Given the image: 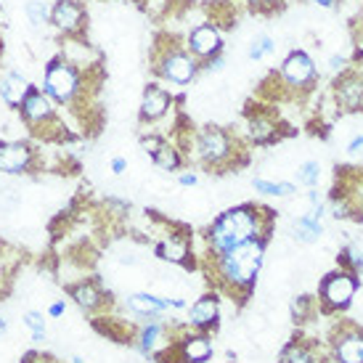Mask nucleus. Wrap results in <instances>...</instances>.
<instances>
[{"mask_svg":"<svg viewBox=\"0 0 363 363\" xmlns=\"http://www.w3.org/2000/svg\"><path fill=\"white\" fill-rule=\"evenodd\" d=\"M265 3L273 6V3H279V0H252V6H265Z\"/></svg>","mask_w":363,"mask_h":363,"instance_id":"obj_42","label":"nucleus"},{"mask_svg":"<svg viewBox=\"0 0 363 363\" xmlns=\"http://www.w3.org/2000/svg\"><path fill=\"white\" fill-rule=\"evenodd\" d=\"M64 311H67V305L64 303H53L51 308H48V313H51L53 318H56V315H64Z\"/></svg>","mask_w":363,"mask_h":363,"instance_id":"obj_39","label":"nucleus"},{"mask_svg":"<svg viewBox=\"0 0 363 363\" xmlns=\"http://www.w3.org/2000/svg\"><path fill=\"white\" fill-rule=\"evenodd\" d=\"M313 3H315V6H323V9H334L340 0H313Z\"/></svg>","mask_w":363,"mask_h":363,"instance_id":"obj_40","label":"nucleus"},{"mask_svg":"<svg viewBox=\"0 0 363 363\" xmlns=\"http://www.w3.org/2000/svg\"><path fill=\"white\" fill-rule=\"evenodd\" d=\"M178 355L183 363H207L212 358V342L207 334H186L178 342Z\"/></svg>","mask_w":363,"mask_h":363,"instance_id":"obj_18","label":"nucleus"},{"mask_svg":"<svg viewBox=\"0 0 363 363\" xmlns=\"http://www.w3.org/2000/svg\"><path fill=\"white\" fill-rule=\"evenodd\" d=\"M53 3H56V0H53Z\"/></svg>","mask_w":363,"mask_h":363,"instance_id":"obj_45","label":"nucleus"},{"mask_svg":"<svg viewBox=\"0 0 363 363\" xmlns=\"http://www.w3.org/2000/svg\"><path fill=\"white\" fill-rule=\"evenodd\" d=\"M358 292V279L350 271H334L318 286V303L323 305V313H340L347 311Z\"/></svg>","mask_w":363,"mask_h":363,"instance_id":"obj_6","label":"nucleus"},{"mask_svg":"<svg viewBox=\"0 0 363 363\" xmlns=\"http://www.w3.org/2000/svg\"><path fill=\"white\" fill-rule=\"evenodd\" d=\"M183 160L189 157L194 162H202L207 167H231L236 170L239 164L247 162L244 157V146L236 141V135L223 130L218 125H204L199 130H191L183 141Z\"/></svg>","mask_w":363,"mask_h":363,"instance_id":"obj_3","label":"nucleus"},{"mask_svg":"<svg viewBox=\"0 0 363 363\" xmlns=\"http://www.w3.org/2000/svg\"><path fill=\"white\" fill-rule=\"evenodd\" d=\"M321 233H323L321 220H315V218H311V215H303V218L294 220V239H297V242L313 244L321 239Z\"/></svg>","mask_w":363,"mask_h":363,"instance_id":"obj_25","label":"nucleus"},{"mask_svg":"<svg viewBox=\"0 0 363 363\" xmlns=\"http://www.w3.org/2000/svg\"><path fill=\"white\" fill-rule=\"evenodd\" d=\"M281 80L289 85V88H308L313 80H315V64L305 51H292L286 59L281 61Z\"/></svg>","mask_w":363,"mask_h":363,"instance_id":"obj_10","label":"nucleus"},{"mask_svg":"<svg viewBox=\"0 0 363 363\" xmlns=\"http://www.w3.org/2000/svg\"><path fill=\"white\" fill-rule=\"evenodd\" d=\"M6 332V318H3V315H0V334Z\"/></svg>","mask_w":363,"mask_h":363,"instance_id":"obj_43","label":"nucleus"},{"mask_svg":"<svg viewBox=\"0 0 363 363\" xmlns=\"http://www.w3.org/2000/svg\"><path fill=\"white\" fill-rule=\"evenodd\" d=\"M178 183H181V186H196V183H199V175H196V172H183L181 178H178Z\"/></svg>","mask_w":363,"mask_h":363,"instance_id":"obj_38","label":"nucleus"},{"mask_svg":"<svg viewBox=\"0 0 363 363\" xmlns=\"http://www.w3.org/2000/svg\"><path fill=\"white\" fill-rule=\"evenodd\" d=\"M32 88H35V85L16 69H6L0 74V99H3V104L11 106V109H19L21 101L27 99V93H30Z\"/></svg>","mask_w":363,"mask_h":363,"instance_id":"obj_15","label":"nucleus"},{"mask_svg":"<svg viewBox=\"0 0 363 363\" xmlns=\"http://www.w3.org/2000/svg\"><path fill=\"white\" fill-rule=\"evenodd\" d=\"M247 133L255 143H273L281 138V125L273 120L268 111H247Z\"/></svg>","mask_w":363,"mask_h":363,"instance_id":"obj_17","label":"nucleus"},{"mask_svg":"<svg viewBox=\"0 0 363 363\" xmlns=\"http://www.w3.org/2000/svg\"><path fill=\"white\" fill-rule=\"evenodd\" d=\"M252 186H255V191L268 194V196H292V194L297 191L294 183H286V181L271 183V181H265V178H255Z\"/></svg>","mask_w":363,"mask_h":363,"instance_id":"obj_27","label":"nucleus"},{"mask_svg":"<svg viewBox=\"0 0 363 363\" xmlns=\"http://www.w3.org/2000/svg\"><path fill=\"white\" fill-rule=\"evenodd\" d=\"M281 363H326V355L318 350L315 342L308 340H292V342L284 347Z\"/></svg>","mask_w":363,"mask_h":363,"instance_id":"obj_20","label":"nucleus"},{"mask_svg":"<svg viewBox=\"0 0 363 363\" xmlns=\"http://www.w3.org/2000/svg\"><path fill=\"white\" fill-rule=\"evenodd\" d=\"M334 363H363V332L353 323H345L334 332L332 340Z\"/></svg>","mask_w":363,"mask_h":363,"instance_id":"obj_7","label":"nucleus"},{"mask_svg":"<svg viewBox=\"0 0 363 363\" xmlns=\"http://www.w3.org/2000/svg\"><path fill=\"white\" fill-rule=\"evenodd\" d=\"M273 51H276V40H273L271 35H257V38H252V43H250L247 56L252 61H260V59H265V56H271Z\"/></svg>","mask_w":363,"mask_h":363,"instance_id":"obj_28","label":"nucleus"},{"mask_svg":"<svg viewBox=\"0 0 363 363\" xmlns=\"http://www.w3.org/2000/svg\"><path fill=\"white\" fill-rule=\"evenodd\" d=\"M297 181L303 183V186H318V181H321V164L318 162H303L300 167H297Z\"/></svg>","mask_w":363,"mask_h":363,"instance_id":"obj_30","label":"nucleus"},{"mask_svg":"<svg viewBox=\"0 0 363 363\" xmlns=\"http://www.w3.org/2000/svg\"><path fill=\"white\" fill-rule=\"evenodd\" d=\"M88 21L85 3L80 0H56L51 6V24L64 35H77Z\"/></svg>","mask_w":363,"mask_h":363,"instance_id":"obj_9","label":"nucleus"},{"mask_svg":"<svg viewBox=\"0 0 363 363\" xmlns=\"http://www.w3.org/2000/svg\"><path fill=\"white\" fill-rule=\"evenodd\" d=\"M72 297H74V303L80 305V308H85V311H96V308L104 303L101 289L91 281H82V284H77V286H72Z\"/></svg>","mask_w":363,"mask_h":363,"instance_id":"obj_23","label":"nucleus"},{"mask_svg":"<svg viewBox=\"0 0 363 363\" xmlns=\"http://www.w3.org/2000/svg\"><path fill=\"white\" fill-rule=\"evenodd\" d=\"M340 262H342V271H350L358 276V273L363 271V252L358 247H347V250H342V255H340Z\"/></svg>","mask_w":363,"mask_h":363,"instance_id":"obj_31","label":"nucleus"},{"mask_svg":"<svg viewBox=\"0 0 363 363\" xmlns=\"http://www.w3.org/2000/svg\"><path fill=\"white\" fill-rule=\"evenodd\" d=\"M162 143H164V138H162V135H157V133H152V135H143V138H141V149L154 157V154L160 152Z\"/></svg>","mask_w":363,"mask_h":363,"instance_id":"obj_32","label":"nucleus"},{"mask_svg":"<svg viewBox=\"0 0 363 363\" xmlns=\"http://www.w3.org/2000/svg\"><path fill=\"white\" fill-rule=\"evenodd\" d=\"M334 99L342 111H361L363 109V80L353 72H342V77L334 85Z\"/></svg>","mask_w":363,"mask_h":363,"instance_id":"obj_13","label":"nucleus"},{"mask_svg":"<svg viewBox=\"0 0 363 363\" xmlns=\"http://www.w3.org/2000/svg\"><path fill=\"white\" fill-rule=\"evenodd\" d=\"M32 146L21 141H6L0 143V172H9V175H16V172H27L32 164Z\"/></svg>","mask_w":363,"mask_h":363,"instance_id":"obj_14","label":"nucleus"},{"mask_svg":"<svg viewBox=\"0 0 363 363\" xmlns=\"http://www.w3.org/2000/svg\"><path fill=\"white\" fill-rule=\"evenodd\" d=\"M347 154L350 157H363V135H358V138H353V141L347 143Z\"/></svg>","mask_w":363,"mask_h":363,"instance_id":"obj_35","label":"nucleus"},{"mask_svg":"<svg viewBox=\"0 0 363 363\" xmlns=\"http://www.w3.org/2000/svg\"><path fill=\"white\" fill-rule=\"evenodd\" d=\"M152 160H154V164H157L160 170H164V172H175V170H181L183 154H181V149H178L175 143L164 141V143L160 146V152L154 154Z\"/></svg>","mask_w":363,"mask_h":363,"instance_id":"obj_24","label":"nucleus"},{"mask_svg":"<svg viewBox=\"0 0 363 363\" xmlns=\"http://www.w3.org/2000/svg\"><path fill=\"white\" fill-rule=\"evenodd\" d=\"M32 340H35V342H43V340H45V332H32Z\"/></svg>","mask_w":363,"mask_h":363,"instance_id":"obj_41","label":"nucleus"},{"mask_svg":"<svg viewBox=\"0 0 363 363\" xmlns=\"http://www.w3.org/2000/svg\"><path fill=\"white\" fill-rule=\"evenodd\" d=\"M329 69H332V72H345V69H347V61H345V56H332V59H329Z\"/></svg>","mask_w":363,"mask_h":363,"instance_id":"obj_36","label":"nucleus"},{"mask_svg":"<svg viewBox=\"0 0 363 363\" xmlns=\"http://www.w3.org/2000/svg\"><path fill=\"white\" fill-rule=\"evenodd\" d=\"M273 220L276 215L271 210H262L255 204H239L225 210L212 223L210 233H207V244H210V257L233 250L236 244L250 242V239H271Z\"/></svg>","mask_w":363,"mask_h":363,"instance_id":"obj_1","label":"nucleus"},{"mask_svg":"<svg viewBox=\"0 0 363 363\" xmlns=\"http://www.w3.org/2000/svg\"><path fill=\"white\" fill-rule=\"evenodd\" d=\"M19 111L21 120L27 122V125H45V122H51L56 117V101H53L51 96H45L43 88H32L27 93V99L21 101Z\"/></svg>","mask_w":363,"mask_h":363,"instance_id":"obj_11","label":"nucleus"},{"mask_svg":"<svg viewBox=\"0 0 363 363\" xmlns=\"http://www.w3.org/2000/svg\"><path fill=\"white\" fill-rule=\"evenodd\" d=\"M218 318H220V300H218L215 294L199 297V300L191 305V311H189V321H191V326H196V329H210V326L218 323Z\"/></svg>","mask_w":363,"mask_h":363,"instance_id":"obj_19","label":"nucleus"},{"mask_svg":"<svg viewBox=\"0 0 363 363\" xmlns=\"http://www.w3.org/2000/svg\"><path fill=\"white\" fill-rule=\"evenodd\" d=\"M265 239H250V242L236 244L228 252L212 257L215 260V279L228 294L239 292L247 294L252 292L257 273L262 268V257H265Z\"/></svg>","mask_w":363,"mask_h":363,"instance_id":"obj_2","label":"nucleus"},{"mask_svg":"<svg viewBox=\"0 0 363 363\" xmlns=\"http://www.w3.org/2000/svg\"><path fill=\"white\" fill-rule=\"evenodd\" d=\"M172 303H175V300H162V297H154V294H146V292H138L128 297V308H130L133 313L143 315V318H157L160 313L172 308Z\"/></svg>","mask_w":363,"mask_h":363,"instance_id":"obj_21","label":"nucleus"},{"mask_svg":"<svg viewBox=\"0 0 363 363\" xmlns=\"http://www.w3.org/2000/svg\"><path fill=\"white\" fill-rule=\"evenodd\" d=\"M24 323L30 326L32 332H45V318H43V313L30 311L27 315H24Z\"/></svg>","mask_w":363,"mask_h":363,"instance_id":"obj_33","label":"nucleus"},{"mask_svg":"<svg viewBox=\"0 0 363 363\" xmlns=\"http://www.w3.org/2000/svg\"><path fill=\"white\" fill-rule=\"evenodd\" d=\"M154 67L172 85H189L202 72V61L191 56L186 45L170 43V45H162V51H157V64Z\"/></svg>","mask_w":363,"mask_h":363,"instance_id":"obj_5","label":"nucleus"},{"mask_svg":"<svg viewBox=\"0 0 363 363\" xmlns=\"http://www.w3.org/2000/svg\"><path fill=\"white\" fill-rule=\"evenodd\" d=\"M24 13H27L30 27H35V30H43L45 24H51V9H48L45 0H27Z\"/></svg>","mask_w":363,"mask_h":363,"instance_id":"obj_26","label":"nucleus"},{"mask_svg":"<svg viewBox=\"0 0 363 363\" xmlns=\"http://www.w3.org/2000/svg\"><path fill=\"white\" fill-rule=\"evenodd\" d=\"M72 361H74V363H82V358H72Z\"/></svg>","mask_w":363,"mask_h":363,"instance_id":"obj_44","label":"nucleus"},{"mask_svg":"<svg viewBox=\"0 0 363 363\" xmlns=\"http://www.w3.org/2000/svg\"><path fill=\"white\" fill-rule=\"evenodd\" d=\"M223 67H225L223 53H218V56H210L207 61H202V72H220Z\"/></svg>","mask_w":363,"mask_h":363,"instance_id":"obj_34","label":"nucleus"},{"mask_svg":"<svg viewBox=\"0 0 363 363\" xmlns=\"http://www.w3.org/2000/svg\"><path fill=\"white\" fill-rule=\"evenodd\" d=\"M191 56H196L199 61H207L210 56H218L223 53V35L218 24H199L194 27L189 35H186V43H183Z\"/></svg>","mask_w":363,"mask_h":363,"instance_id":"obj_8","label":"nucleus"},{"mask_svg":"<svg viewBox=\"0 0 363 363\" xmlns=\"http://www.w3.org/2000/svg\"><path fill=\"white\" fill-rule=\"evenodd\" d=\"M167 329L157 321H149L138 334V347H141L143 355H154L160 350H167Z\"/></svg>","mask_w":363,"mask_h":363,"instance_id":"obj_22","label":"nucleus"},{"mask_svg":"<svg viewBox=\"0 0 363 363\" xmlns=\"http://www.w3.org/2000/svg\"><path fill=\"white\" fill-rule=\"evenodd\" d=\"M157 255H160L162 260L175 262V265H189V260H191V255H194L189 233L170 231L160 244H157Z\"/></svg>","mask_w":363,"mask_h":363,"instance_id":"obj_16","label":"nucleus"},{"mask_svg":"<svg viewBox=\"0 0 363 363\" xmlns=\"http://www.w3.org/2000/svg\"><path fill=\"white\" fill-rule=\"evenodd\" d=\"M313 311H315V300H313L311 294H300V297H294V300H292V318H294V323L311 321Z\"/></svg>","mask_w":363,"mask_h":363,"instance_id":"obj_29","label":"nucleus"},{"mask_svg":"<svg viewBox=\"0 0 363 363\" xmlns=\"http://www.w3.org/2000/svg\"><path fill=\"white\" fill-rule=\"evenodd\" d=\"M172 106V93L164 91L160 82H149L141 96V122L162 120Z\"/></svg>","mask_w":363,"mask_h":363,"instance_id":"obj_12","label":"nucleus"},{"mask_svg":"<svg viewBox=\"0 0 363 363\" xmlns=\"http://www.w3.org/2000/svg\"><path fill=\"white\" fill-rule=\"evenodd\" d=\"M125 170H128V160H122V157H114V160H111V172H114V175H122Z\"/></svg>","mask_w":363,"mask_h":363,"instance_id":"obj_37","label":"nucleus"},{"mask_svg":"<svg viewBox=\"0 0 363 363\" xmlns=\"http://www.w3.org/2000/svg\"><path fill=\"white\" fill-rule=\"evenodd\" d=\"M82 69L74 67V61H69L67 56H59V59H51L48 67H45V74H43V93L51 96L53 101L67 106L72 104L82 91Z\"/></svg>","mask_w":363,"mask_h":363,"instance_id":"obj_4","label":"nucleus"}]
</instances>
